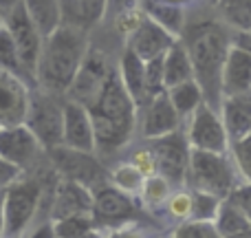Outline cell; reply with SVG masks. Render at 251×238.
Segmentation results:
<instances>
[{
    "mask_svg": "<svg viewBox=\"0 0 251 238\" xmlns=\"http://www.w3.org/2000/svg\"><path fill=\"white\" fill-rule=\"evenodd\" d=\"M190 150L192 148L185 139V132H181V130L159 139H152L148 143V152L154 161V174L163 177L174 190L185 187Z\"/></svg>",
    "mask_w": 251,
    "mask_h": 238,
    "instance_id": "cell-7",
    "label": "cell"
},
{
    "mask_svg": "<svg viewBox=\"0 0 251 238\" xmlns=\"http://www.w3.org/2000/svg\"><path fill=\"white\" fill-rule=\"evenodd\" d=\"M20 170L13 168L11 163H7L4 159H0V190H4L7 185H11L18 177H20Z\"/></svg>",
    "mask_w": 251,
    "mask_h": 238,
    "instance_id": "cell-37",
    "label": "cell"
},
{
    "mask_svg": "<svg viewBox=\"0 0 251 238\" xmlns=\"http://www.w3.org/2000/svg\"><path fill=\"white\" fill-rule=\"evenodd\" d=\"M29 20L38 29V33L44 38L53 33L57 26H62V2L60 0H22Z\"/></svg>",
    "mask_w": 251,
    "mask_h": 238,
    "instance_id": "cell-24",
    "label": "cell"
},
{
    "mask_svg": "<svg viewBox=\"0 0 251 238\" xmlns=\"http://www.w3.org/2000/svg\"><path fill=\"white\" fill-rule=\"evenodd\" d=\"M2 26L9 31V35H11L25 71L33 78V82H35V66H38V60H40V51H42V35L38 33V29L33 26V22L29 20V16H26L22 2L16 4L13 9H9V11L4 13Z\"/></svg>",
    "mask_w": 251,
    "mask_h": 238,
    "instance_id": "cell-9",
    "label": "cell"
},
{
    "mask_svg": "<svg viewBox=\"0 0 251 238\" xmlns=\"http://www.w3.org/2000/svg\"><path fill=\"white\" fill-rule=\"evenodd\" d=\"M0 26H2V13H0Z\"/></svg>",
    "mask_w": 251,
    "mask_h": 238,
    "instance_id": "cell-42",
    "label": "cell"
},
{
    "mask_svg": "<svg viewBox=\"0 0 251 238\" xmlns=\"http://www.w3.org/2000/svg\"><path fill=\"white\" fill-rule=\"evenodd\" d=\"M240 185V179L236 174V168L231 163L229 155L218 152H203L190 150V163H187L185 187L199 190L225 201L231 196V192Z\"/></svg>",
    "mask_w": 251,
    "mask_h": 238,
    "instance_id": "cell-5",
    "label": "cell"
},
{
    "mask_svg": "<svg viewBox=\"0 0 251 238\" xmlns=\"http://www.w3.org/2000/svg\"><path fill=\"white\" fill-rule=\"evenodd\" d=\"M223 97L247 95L251 93V51L240 44H231L221 71Z\"/></svg>",
    "mask_w": 251,
    "mask_h": 238,
    "instance_id": "cell-17",
    "label": "cell"
},
{
    "mask_svg": "<svg viewBox=\"0 0 251 238\" xmlns=\"http://www.w3.org/2000/svg\"><path fill=\"white\" fill-rule=\"evenodd\" d=\"M93 218L100 227H122L132 223L137 216V203L134 196L113 187L110 183L95 187L93 190Z\"/></svg>",
    "mask_w": 251,
    "mask_h": 238,
    "instance_id": "cell-10",
    "label": "cell"
},
{
    "mask_svg": "<svg viewBox=\"0 0 251 238\" xmlns=\"http://www.w3.org/2000/svg\"><path fill=\"white\" fill-rule=\"evenodd\" d=\"M234 42L240 44V47H245L247 51H251V33H238V38H236Z\"/></svg>",
    "mask_w": 251,
    "mask_h": 238,
    "instance_id": "cell-39",
    "label": "cell"
},
{
    "mask_svg": "<svg viewBox=\"0 0 251 238\" xmlns=\"http://www.w3.org/2000/svg\"><path fill=\"white\" fill-rule=\"evenodd\" d=\"M170 238H221L214 227V223L209 221H183L174 227V232Z\"/></svg>",
    "mask_w": 251,
    "mask_h": 238,
    "instance_id": "cell-35",
    "label": "cell"
},
{
    "mask_svg": "<svg viewBox=\"0 0 251 238\" xmlns=\"http://www.w3.org/2000/svg\"><path fill=\"white\" fill-rule=\"evenodd\" d=\"M31 86L18 75L0 69V128L25 124Z\"/></svg>",
    "mask_w": 251,
    "mask_h": 238,
    "instance_id": "cell-13",
    "label": "cell"
},
{
    "mask_svg": "<svg viewBox=\"0 0 251 238\" xmlns=\"http://www.w3.org/2000/svg\"><path fill=\"white\" fill-rule=\"evenodd\" d=\"M0 199H2V190H0Z\"/></svg>",
    "mask_w": 251,
    "mask_h": 238,
    "instance_id": "cell-44",
    "label": "cell"
},
{
    "mask_svg": "<svg viewBox=\"0 0 251 238\" xmlns=\"http://www.w3.org/2000/svg\"><path fill=\"white\" fill-rule=\"evenodd\" d=\"M20 2H22V0H0V13L4 16L9 9H13L16 4H20Z\"/></svg>",
    "mask_w": 251,
    "mask_h": 238,
    "instance_id": "cell-40",
    "label": "cell"
},
{
    "mask_svg": "<svg viewBox=\"0 0 251 238\" xmlns=\"http://www.w3.org/2000/svg\"><path fill=\"white\" fill-rule=\"evenodd\" d=\"M119 79H122L124 88L128 91V95L132 97L134 106H146L148 95H146V62L139 60L134 53H130L128 49L124 51L122 62H119L117 71Z\"/></svg>",
    "mask_w": 251,
    "mask_h": 238,
    "instance_id": "cell-20",
    "label": "cell"
},
{
    "mask_svg": "<svg viewBox=\"0 0 251 238\" xmlns=\"http://www.w3.org/2000/svg\"><path fill=\"white\" fill-rule=\"evenodd\" d=\"M161 73H163V91H170L172 86L194 79L190 55L178 40L161 57Z\"/></svg>",
    "mask_w": 251,
    "mask_h": 238,
    "instance_id": "cell-21",
    "label": "cell"
},
{
    "mask_svg": "<svg viewBox=\"0 0 251 238\" xmlns=\"http://www.w3.org/2000/svg\"><path fill=\"white\" fill-rule=\"evenodd\" d=\"M62 146L69 150L95 155V132L88 110L73 100H64V126H62Z\"/></svg>",
    "mask_w": 251,
    "mask_h": 238,
    "instance_id": "cell-15",
    "label": "cell"
},
{
    "mask_svg": "<svg viewBox=\"0 0 251 238\" xmlns=\"http://www.w3.org/2000/svg\"><path fill=\"white\" fill-rule=\"evenodd\" d=\"M49 155H51V161L57 168V172L64 179H69V181L82 183V185L88 187L91 192L106 183L104 170H101L95 155L69 150V148H64V146H57V148H53V150H49Z\"/></svg>",
    "mask_w": 251,
    "mask_h": 238,
    "instance_id": "cell-11",
    "label": "cell"
},
{
    "mask_svg": "<svg viewBox=\"0 0 251 238\" xmlns=\"http://www.w3.org/2000/svg\"><path fill=\"white\" fill-rule=\"evenodd\" d=\"M25 236H26V234H25ZM25 236H20V238H25Z\"/></svg>",
    "mask_w": 251,
    "mask_h": 238,
    "instance_id": "cell-45",
    "label": "cell"
},
{
    "mask_svg": "<svg viewBox=\"0 0 251 238\" xmlns=\"http://www.w3.org/2000/svg\"><path fill=\"white\" fill-rule=\"evenodd\" d=\"M218 11L231 29L251 33V0H218Z\"/></svg>",
    "mask_w": 251,
    "mask_h": 238,
    "instance_id": "cell-27",
    "label": "cell"
},
{
    "mask_svg": "<svg viewBox=\"0 0 251 238\" xmlns=\"http://www.w3.org/2000/svg\"><path fill=\"white\" fill-rule=\"evenodd\" d=\"M187 55L194 71V82L201 86V93L205 97V104L218 110L223 102L221 93V71L225 64V57L229 47L234 44L227 26L218 22H203L185 31L183 38Z\"/></svg>",
    "mask_w": 251,
    "mask_h": 238,
    "instance_id": "cell-2",
    "label": "cell"
},
{
    "mask_svg": "<svg viewBox=\"0 0 251 238\" xmlns=\"http://www.w3.org/2000/svg\"><path fill=\"white\" fill-rule=\"evenodd\" d=\"M172 190L174 187L170 185L163 177H159V174H150V177L143 179V185H141V190H139L137 196L141 199V203L146 205V208L161 210L165 205V201H168V196L172 194Z\"/></svg>",
    "mask_w": 251,
    "mask_h": 238,
    "instance_id": "cell-29",
    "label": "cell"
},
{
    "mask_svg": "<svg viewBox=\"0 0 251 238\" xmlns=\"http://www.w3.org/2000/svg\"><path fill=\"white\" fill-rule=\"evenodd\" d=\"M0 69L7 71V73L18 75V78L25 79L31 88H35L33 78L25 71V66H22V62H20V55H18L16 44H13L11 35H9V31L4 29V26H0Z\"/></svg>",
    "mask_w": 251,
    "mask_h": 238,
    "instance_id": "cell-28",
    "label": "cell"
},
{
    "mask_svg": "<svg viewBox=\"0 0 251 238\" xmlns=\"http://www.w3.org/2000/svg\"><path fill=\"white\" fill-rule=\"evenodd\" d=\"M143 13L148 20L159 25L163 31H168L174 38H181L183 29H185V11L178 4L170 2V0H146L143 2Z\"/></svg>",
    "mask_w": 251,
    "mask_h": 238,
    "instance_id": "cell-23",
    "label": "cell"
},
{
    "mask_svg": "<svg viewBox=\"0 0 251 238\" xmlns=\"http://www.w3.org/2000/svg\"><path fill=\"white\" fill-rule=\"evenodd\" d=\"M86 53L88 40L84 29L73 25L57 26L49 38L42 40V51L35 66V88L64 95L82 69Z\"/></svg>",
    "mask_w": 251,
    "mask_h": 238,
    "instance_id": "cell-1",
    "label": "cell"
},
{
    "mask_svg": "<svg viewBox=\"0 0 251 238\" xmlns=\"http://www.w3.org/2000/svg\"><path fill=\"white\" fill-rule=\"evenodd\" d=\"M218 115L223 119L229 141L251 134V93L223 97L221 106H218Z\"/></svg>",
    "mask_w": 251,
    "mask_h": 238,
    "instance_id": "cell-19",
    "label": "cell"
},
{
    "mask_svg": "<svg viewBox=\"0 0 251 238\" xmlns=\"http://www.w3.org/2000/svg\"><path fill=\"white\" fill-rule=\"evenodd\" d=\"M25 238H55V232H53V223L51 221H42L35 223L29 232H26Z\"/></svg>",
    "mask_w": 251,
    "mask_h": 238,
    "instance_id": "cell-38",
    "label": "cell"
},
{
    "mask_svg": "<svg viewBox=\"0 0 251 238\" xmlns=\"http://www.w3.org/2000/svg\"><path fill=\"white\" fill-rule=\"evenodd\" d=\"M25 126L31 130L42 150H53L62 146V126H64V102L60 95L47 93L42 88H31L29 108Z\"/></svg>",
    "mask_w": 251,
    "mask_h": 238,
    "instance_id": "cell-6",
    "label": "cell"
},
{
    "mask_svg": "<svg viewBox=\"0 0 251 238\" xmlns=\"http://www.w3.org/2000/svg\"><path fill=\"white\" fill-rule=\"evenodd\" d=\"M93 212V192L84 187L82 183L62 179L55 187L51 203V218L49 221H60L75 214H91Z\"/></svg>",
    "mask_w": 251,
    "mask_h": 238,
    "instance_id": "cell-18",
    "label": "cell"
},
{
    "mask_svg": "<svg viewBox=\"0 0 251 238\" xmlns=\"http://www.w3.org/2000/svg\"><path fill=\"white\" fill-rule=\"evenodd\" d=\"M227 155H229L231 163H234L240 183L251 185V134L243 139H236V141H229Z\"/></svg>",
    "mask_w": 251,
    "mask_h": 238,
    "instance_id": "cell-30",
    "label": "cell"
},
{
    "mask_svg": "<svg viewBox=\"0 0 251 238\" xmlns=\"http://www.w3.org/2000/svg\"><path fill=\"white\" fill-rule=\"evenodd\" d=\"M221 199L207 194V192H199V190H190V218L192 221H214L218 212ZM187 218V221H190Z\"/></svg>",
    "mask_w": 251,
    "mask_h": 238,
    "instance_id": "cell-33",
    "label": "cell"
},
{
    "mask_svg": "<svg viewBox=\"0 0 251 238\" xmlns=\"http://www.w3.org/2000/svg\"><path fill=\"white\" fill-rule=\"evenodd\" d=\"M143 179L146 177H143L130 161H124V163H119L117 168L110 172V185L126 192V194H130V196H137L143 185Z\"/></svg>",
    "mask_w": 251,
    "mask_h": 238,
    "instance_id": "cell-31",
    "label": "cell"
},
{
    "mask_svg": "<svg viewBox=\"0 0 251 238\" xmlns=\"http://www.w3.org/2000/svg\"><path fill=\"white\" fill-rule=\"evenodd\" d=\"M174 42H176L174 35H170L168 31H163L159 25L148 20L146 16H141L137 20V25L130 29L126 49H128L130 53H134L139 60L150 62V60H156V57L163 55Z\"/></svg>",
    "mask_w": 251,
    "mask_h": 238,
    "instance_id": "cell-14",
    "label": "cell"
},
{
    "mask_svg": "<svg viewBox=\"0 0 251 238\" xmlns=\"http://www.w3.org/2000/svg\"><path fill=\"white\" fill-rule=\"evenodd\" d=\"M165 95H168L170 104L174 106V110L178 113L181 119L190 117V115L205 102L203 93H201V86L194 82V79L183 82V84H178V86H172L170 91H165Z\"/></svg>",
    "mask_w": 251,
    "mask_h": 238,
    "instance_id": "cell-26",
    "label": "cell"
},
{
    "mask_svg": "<svg viewBox=\"0 0 251 238\" xmlns=\"http://www.w3.org/2000/svg\"><path fill=\"white\" fill-rule=\"evenodd\" d=\"M0 238H4V223H2V212H0Z\"/></svg>",
    "mask_w": 251,
    "mask_h": 238,
    "instance_id": "cell-41",
    "label": "cell"
},
{
    "mask_svg": "<svg viewBox=\"0 0 251 238\" xmlns=\"http://www.w3.org/2000/svg\"><path fill=\"white\" fill-rule=\"evenodd\" d=\"M212 223H214V227H216V232L221 238H234V236L251 232V221L247 218V214H245L231 199L221 201L218 212H216V216H214Z\"/></svg>",
    "mask_w": 251,
    "mask_h": 238,
    "instance_id": "cell-25",
    "label": "cell"
},
{
    "mask_svg": "<svg viewBox=\"0 0 251 238\" xmlns=\"http://www.w3.org/2000/svg\"><path fill=\"white\" fill-rule=\"evenodd\" d=\"M40 155H42V146L25 124L0 128V159L11 163L22 174L31 165H35Z\"/></svg>",
    "mask_w": 251,
    "mask_h": 238,
    "instance_id": "cell-12",
    "label": "cell"
},
{
    "mask_svg": "<svg viewBox=\"0 0 251 238\" xmlns=\"http://www.w3.org/2000/svg\"><path fill=\"white\" fill-rule=\"evenodd\" d=\"M181 117L174 110V106L170 104L168 95L161 93V95L152 97L146 106H143V115L139 121V132L143 139L152 141V139L165 137V134H172L181 128Z\"/></svg>",
    "mask_w": 251,
    "mask_h": 238,
    "instance_id": "cell-16",
    "label": "cell"
},
{
    "mask_svg": "<svg viewBox=\"0 0 251 238\" xmlns=\"http://www.w3.org/2000/svg\"><path fill=\"white\" fill-rule=\"evenodd\" d=\"M154 238H170V236H154Z\"/></svg>",
    "mask_w": 251,
    "mask_h": 238,
    "instance_id": "cell-43",
    "label": "cell"
},
{
    "mask_svg": "<svg viewBox=\"0 0 251 238\" xmlns=\"http://www.w3.org/2000/svg\"><path fill=\"white\" fill-rule=\"evenodd\" d=\"M95 132V152H113L132 139L137 126V106L124 88L117 71H110L97 100L88 106Z\"/></svg>",
    "mask_w": 251,
    "mask_h": 238,
    "instance_id": "cell-3",
    "label": "cell"
},
{
    "mask_svg": "<svg viewBox=\"0 0 251 238\" xmlns=\"http://www.w3.org/2000/svg\"><path fill=\"white\" fill-rule=\"evenodd\" d=\"M229 199L234 201V203L238 205V208L243 210L245 214H247V218L251 221V185H245V183H240V185L236 187L234 192H231Z\"/></svg>",
    "mask_w": 251,
    "mask_h": 238,
    "instance_id": "cell-36",
    "label": "cell"
},
{
    "mask_svg": "<svg viewBox=\"0 0 251 238\" xmlns=\"http://www.w3.org/2000/svg\"><path fill=\"white\" fill-rule=\"evenodd\" d=\"M44 187L40 179L18 177L11 185L2 190L0 212L4 223V238H20L35 225V216L40 212Z\"/></svg>",
    "mask_w": 251,
    "mask_h": 238,
    "instance_id": "cell-4",
    "label": "cell"
},
{
    "mask_svg": "<svg viewBox=\"0 0 251 238\" xmlns=\"http://www.w3.org/2000/svg\"><path fill=\"white\" fill-rule=\"evenodd\" d=\"M161 210H165V216H170L174 223H183L190 218V190L187 187H178L172 190V194L168 196L165 205Z\"/></svg>",
    "mask_w": 251,
    "mask_h": 238,
    "instance_id": "cell-34",
    "label": "cell"
},
{
    "mask_svg": "<svg viewBox=\"0 0 251 238\" xmlns=\"http://www.w3.org/2000/svg\"><path fill=\"white\" fill-rule=\"evenodd\" d=\"M62 25H73L79 29L100 22L108 11V0H60Z\"/></svg>",
    "mask_w": 251,
    "mask_h": 238,
    "instance_id": "cell-22",
    "label": "cell"
},
{
    "mask_svg": "<svg viewBox=\"0 0 251 238\" xmlns=\"http://www.w3.org/2000/svg\"><path fill=\"white\" fill-rule=\"evenodd\" d=\"M51 223H53L55 238H82L91 227L97 225L93 214H75V216H66Z\"/></svg>",
    "mask_w": 251,
    "mask_h": 238,
    "instance_id": "cell-32",
    "label": "cell"
},
{
    "mask_svg": "<svg viewBox=\"0 0 251 238\" xmlns=\"http://www.w3.org/2000/svg\"><path fill=\"white\" fill-rule=\"evenodd\" d=\"M187 119L190 121H187L185 139L192 150L218 152V155H225L229 150V139L216 108L203 102Z\"/></svg>",
    "mask_w": 251,
    "mask_h": 238,
    "instance_id": "cell-8",
    "label": "cell"
}]
</instances>
